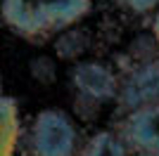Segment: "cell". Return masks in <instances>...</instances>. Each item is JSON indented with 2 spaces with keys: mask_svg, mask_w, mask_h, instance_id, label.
I'll list each match as a JSON object with an SVG mask.
<instances>
[{
  "mask_svg": "<svg viewBox=\"0 0 159 156\" xmlns=\"http://www.w3.org/2000/svg\"><path fill=\"white\" fill-rule=\"evenodd\" d=\"M93 10V0H2L0 14L14 33L29 40L64 31Z\"/></svg>",
  "mask_w": 159,
  "mask_h": 156,
  "instance_id": "obj_1",
  "label": "cell"
},
{
  "mask_svg": "<svg viewBox=\"0 0 159 156\" xmlns=\"http://www.w3.org/2000/svg\"><path fill=\"white\" fill-rule=\"evenodd\" d=\"M76 125L62 109H43L31 125V154L36 156H74Z\"/></svg>",
  "mask_w": 159,
  "mask_h": 156,
  "instance_id": "obj_2",
  "label": "cell"
},
{
  "mask_svg": "<svg viewBox=\"0 0 159 156\" xmlns=\"http://www.w3.org/2000/svg\"><path fill=\"white\" fill-rule=\"evenodd\" d=\"M74 90L95 102H107L119 95V78L109 66L100 62H79L69 71Z\"/></svg>",
  "mask_w": 159,
  "mask_h": 156,
  "instance_id": "obj_3",
  "label": "cell"
},
{
  "mask_svg": "<svg viewBox=\"0 0 159 156\" xmlns=\"http://www.w3.org/2000/svg\"><path fill=\"white\" fill-rule=\"evenodd\" d=\"M121 140L135 151H159V104H145L128 111L121 125Z\"/></svg>",
  "mask_w": 159,
  "mask_h": 156,
  "instance_id": "obj_4",
  "label": "cell"
},
{
  "mask_svg": "<svg viewBox=\"0 0 159 156\" xmlns=\"http://www.w3.org/2000/svg\"><path fill=\"white\" fill-rule=\"evenodd\" d=\"M121 109L133 111L145 104H159V62H145L133 69L126 83L119 85Z\"/></svg>",
  "mask_w": 159,
  "mask_h": 156,
  "instance_id": "obj_5",
  "label": "cell"
},
{
  "mask_svg": "<svg viewBox=\"0 0 159 156\" xmlns=\"http://www.w3.org/2000/svg\"><path fill=\"white\" fill-rule=\"evenodd\" d=\"M19 137V104L2 90V80H0V156H17Z\"/></svg>",
  "mask_w": 159,
  "mask_h": 156,
  "instance_id": "obj_6",
  "label": "cell"
},
{
  "mask_svg": "<svg viewBox=\"0 0 159 156\" xmlns=\"http://www.w3.org/2000/svg\"><path fill=\"white\" fill-rule=\"evenodd\" d=\"M81 156H131V151H128V144L116 132L100 130L88 140Z\"/></svg>",
  "mask_w": 159,
  "mask_h": 156,
  "instance_id": "obj_7",
  "label": "cell"
},
{
  "mask_svg": "<svg viewBox=\"0 0 159 156\" xmlns=\"http://www.w3.org/2000/svg\"><path fill=\"white\" fill-rule=\"evenodd\" d=\"M88 50V36L83 28H64L55 40V52L62 62H74Z\"/></svg>",
  "mask_w": 159,
  "mask_h": 156,
  "instance_id": "obj_8",
  "label": "cell"
},
{
  "mask_svg": "<svg viewBox=\"0 0 159 156\" xmlns=\"http://www.w3.org/2000/svg\"><path fill=\"white\" fill-rule=\"evenodd\" d=\"M29 71H31V78L38 80L40 85H50L57 78V66H55L52 57H45V54L33 57L31 64H29Z\"/></svg>",
  "mask_w": 159,
  "mask_h": 156,
  "instance_id": "obj_9",
  "label": "cell"
},
{
  "mask_svg": "<svg viewBox=\"0 0 159 156\" xmlns=\"http://www.w3.org/2000/svg\"><path fill=\"white\" fill-rule=\"evenodd\" d=\"M116 2L128 7L131 12H138V14H147L159 7V0H116Z\"/></svg>",
  "mask_w": 159,
  "mask_h": 156,
  "instance_id": "obj_10",
  "label": "cell"
},
{
  "mask_svg": "<svg viewBox=\"0 0 159 156\" xmlns=\"http://www.w3.org/2000/svg\"><path fill=\"white\" fill-rule=\"evenodd\" d=\"M152 33H154V40H157V45H159V12H157V17H154V26H152Z\"/></svg>",
  "mask_w": 159,
  "mask_h": 156,
  "instance_id": "obj_11",
  "label": "cell"
},
{
  "mask_svg": "<svg viewBox=\"0 0 159 156\" xmlns=\"http://www.w3.org/2000/svg\"><path fill=\"white\" fill-rule=\"evenodd\" d=\"M143 156H159V151H150V154H143Z\"/></svg>",
  "mask_w": 159,
  "mask_h": 156,
  "instance_id": "obj_12",
  "label": "cell"
}]
</instances>
